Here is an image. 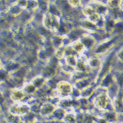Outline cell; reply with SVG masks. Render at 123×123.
<instances>
[{"label":"cell","mask_w":123,"mask_h":123,"mask_svg":"<svg viewBox=\"0 0 123 123\" xmlns=\"http://www.w3.org/2000/svg\"><path fill=\"white\" fill-rule=\"evenodd\" d=\"M29 105L22 102H17L16 104L12 105L11 108V113L18 116H23L30 112Z\"/></svg>","instance_id":"cell-1"},{"label":"cell","mask_w":123,"mask_h":123,"mask_svg":"<svg viewBox=\"0 0 123 123\" xmlns=\"http://www.w3.org/2000/svg\"><path fill=\"white\" fill-rule=\"evenodd\" d=\"M55 108L51 104H46L43 105L40 109L39 113L41 116L45 118H49L53 113Z\"/></svg>","instance_id":"cell-2"},{"label":"cell","mask_w":123,"mask_h":123,"mask_svg":"<svg viewBox=\"0 0 123 123\" xmlns=\"http://www.w3.org/2000/svg\"><path fill=\"white\" fill-rule=\"evenodd\" d=\"M66 113V111L63 108H55L52 115L49 117V120L56 122L63 121Z\"/></svg>","instance_id":"cell-3"},{"label":"cell","mask_w":123,"mask_h":123,"mask_svg":"<svg viewBox=\"0 0 123 123\" xmlns=\"http://www.w3.org/2000/svg\"><path fill=\"white\" fill-rule=\"evenodd\" d=\"M95 105L101 109H105L108 105V98L105 94H101L96 98Z\"/></svg>","instance_id":"cell-4"},{"label":"cell","mask_w":123,"mask_h":123,"mask_svg":"<svg viewBox=\"0 0 123 123\" xmlns=\"http://www.w3.org/2000/svg\"><path fill=\"white\" fill-rule=\"evenodd\" d=\"M104 113L100 116L103 117L108 123H118V114L116 112H109Z\"/></svg>","instance_id":"cell-5"},{"label":"cell","mask_w":123,"mask_h":123,"mask_svg":"<svg viewBox=\"0 0 123 123\" xmlns=\"http://www.w3.org/2000/svg\"><path fill=\"white\" fill-rule=\"evenodd\" d=\"M25 93L23 91L14 90L12 93V97L17 102H21L25 98Z\"/></svg>","instance_id":"cell-6"},{"label":"cell","mask_w":123,"mask_h":123,"mask_svg":"<svg viewBox=\"0 0 123 123\" xmlns=\"http://www.w3.org/2000/svg\"><path fill=\"white\" fill-rule=\"evenodd\" d=\"M63 122L64 123H77L76 113L74 112H67Z\"/></svg>","instance_id":"cell-7"},{"label":"cell","mask_w":123,"mask_h":123,"mask_svg":"<svg viewBox=\"0 0 123 123\" xmlns=\"http://www.w3.org/2000/svg\"><path fill=\"white\" fill-rule=\"evenodd\" d=\"M95 123H108L103 117L99 116H93Z\"/></svg>","instance_id":"cell-8"},{"label":"cell","mask_w":123,"mask_h":123,"mask_svg":"<svg viewBox=\"0 0 123 123\" xmlns=\"http://www.w3.org/2000/svg\"><path fill=\"white\" fill-rule=\"evenodd\" d=\"M35 90V87L33 85H28L25 88L24 92L25 93H27L28 94H31L34 93Z\"/></svg>","instance_id":"cell-9"},{"label":"cell","mask_w":123,"mask_h":123,"mask_svg":"<svg viewBox=\"0 0 123 123\" xmlns=\"http://www.w3.org/2000/svg\"><path fill=\"white\" fill-rule=\"evenodd\" d=\"M2 67V61H1V60H0V69H1Z\"/></svg>","instance_id":"cell-10"},{"label":"cell","mask_w":123,"mask_h":123,"mask_svg":"<svg viewBox=\"0 0 123 123\" xmlns=\"http://www.w3.org/2000/svg\"></svg>","instance_id":"cell-11"}]
</instances>
